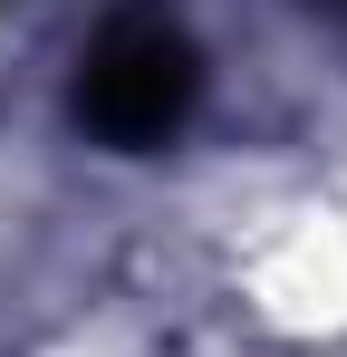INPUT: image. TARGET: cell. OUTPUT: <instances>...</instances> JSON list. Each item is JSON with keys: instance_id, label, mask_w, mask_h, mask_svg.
I'll return each instance as SVG.
<instances>
[{"instance_id": "obj_1", "label": "cell", "mask_w": 347, "mask_h": 357, "mask_svg": "<svg viewBox=\"0 0 347 357\" xmlns=\"http://www.w3.org/2000/svg\"><path fill=\"white\" fill-rule=\"evenodd\" d=\"M193 97H203L193 39L164 29V20H116L107 39L87 49V77H77V116L97 126L107 145H125V155L164 145L174 126L193 116Z\"/></svg>"}]
</instances>
